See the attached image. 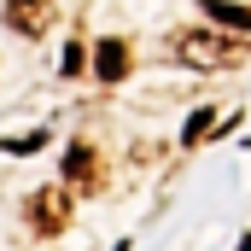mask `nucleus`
I'll use <instances>...</instances> for the list:
<instances>
[{"mask_svg": "<svg viewBox=\"0 0 251 251\" xmlns=\"http://www.w3.org/2000/svg\"><path fill=\"white\" fill-rule=\"evenodd\" d=\"M210 24H228V29H251V12L246 6H228V0H204Z\"/></svg>", "mask_w": 251, "mask_h": 251, "instance_id": "nucleus-6", "label": "nucleus"}, {"mask_svg": "<svg viewBox=\"0 0 251 251\" xmlns=\"http://www.w3.org/2000/svg\"><path fill=\"white\" fill-rule=\"evenodd\" d=\"M94 70H100V82H123L128 76V47L123 41H100L94 47Z\"/></svg>", "mask_w": 251, "mask_h": 251, "instance_id": "nucleus-4", "label": "nucleus"}, {"mask_svg": "<svg viewBox=\"0 0 251 251\" xmlns=\"http://www.w3.org/2000/svg\"><path fill=\"white\" fill-rule=\"evenodd\" d=\"M47 24H53V6H47V0H6V29H18V35H47Z\"/></svg>", "mask_w": 251, "mask_h": 251, "instance_id": "nucleus-3", "label": "nucleus"}, {"mask_svg": "<svg viewBox=\"0 0 251 251\" xmlns=\"http://www.w3.org/2000/svg\"><path fill=\"white\" fill-rule=\"evenodd\" d=\"M176 53H181V64H193V70H234V64L246 59V47L228 41V35H216V29H187V35H176Z\"/></svg>", "mask_w": 251, "mask_h": 251, "instance_id": "nucleus-1", "label": "nucleus"}, {"mask_svg": "<svg viewBox=\"0 0 251 251\" xmlns=\"http://www.w3.org/2000/svg\"><path fill=\"white\" fill-rule=\"evenodd\" d=\"M240 251H251V240H246V246H240Z\"/></svg>", "mask_w": 251, "mask_h": 251, "instance_id": "nucleus-9", "label": "nucleus"}, {"mask_svg": "<svg viewBox=\"0 0 251 251\" xmlns=\"http://www.w3.org/2000/svg\"><path fill=\"white\" fill-rule=\"evenodd\" d=\"M216 111H193V123H187V134H181V140H187V146H199V140H204V134H216Z\"/></svg>", "mask_w": 251, "mask_h": 251, "instance_id": "nucleus-7", "label": "nucleus"}, {"mask_svg": "<svg viewBox=\"0 0 251 251\" xmlns=\"http://www.w3.org/2000/svg\"><path fill=\"white\" fill-rule=\"evenodd\" d=\"M82 64H88V59H82V47L70 41V47H64V59H59V70H64V76H82Z\"/></svg>", "mask_w": 251, "mask_h": 251, "instance_id": "nucleus-8", "label": "nucleus"}, {"mask_svg": "<svg viewBox=\"0 0 251 251\" xmlns=\"http://www.w3.org/2000/svg\"><path fill=\"white\" fill-rule=\"evenodd\" d=\"M29 222H35V234H59L64 222H70V193L41 187L35 199H29Z\"/></svg>", "mask_w": 251, "mask_h": 251, "instance_id": "nucleus-2", "label": "nucleus"}, {"mask_svg": "<svg viewBox=\"0 0 251 251\" xmlns=\"http://www.w3.org/2000/svg\"><path fill=\"white\" fill-rule=\"evenodd\" d=\"M64 181L94 187V146H70V152H64Z\"/></svg>", "mask_w": 251, "mask_h": 251, "instance_id": "nucleus-5", "label": "nucleus"}]
</instances>
